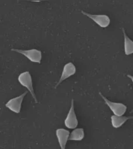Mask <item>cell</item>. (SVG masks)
<instances>
[{
	"label": "cell",
	"mask_w": 133,
	"mask_h": 149,
	"mask_svg": "<svg viewBox=\"0 0 133 149\" xmlns=\"http://www.w3.org/2000/svg\"><path fill=\"white\" fill-rule=\"evenodd\" d=\"M18 81L20 83L21 85L25 86L27 90L30 92L32 94V96L34 98V102L38 103V100L35 96L34 92V88H33V84H32V75L30 74L29 72H25L21 73L18 77Z\"/></svg>",
	"instance_id": "1"
},
{
	"label": "cell",
	"mask_w": 133,
	"mask_h": 149,
	"mask_svg": "<svg viewBox=\"0 0 133 149\" xmlns=\"http://www.w3.org/2000/svg\"><path fill=\"white\" fill-rule=\"evenodd\" d=\"M11 51L16 52L20 53L23 54L25 57L29 60L34 62V63H41V58H42V53L38 49H30V50H22V49H11Z\"/></svg>",
	"instance_id": "2"
},
{
	"label": "cell",
	"mask_w": 133,
	"mask_h": 149,
	"mask_svg": "<svg viewBox=\"0 0 133 149\" xmlns=\"http://www.w3.org/2000/svg\"><path fill=\"white\" fill-rule=\"evenodd\" d=\"M99 95L102 97V98H103V100L105 101L106 104L109 107V108L111 109V111L114 113V115L123 116V114L126 113V109H127L126 105L123 104L122 103H116V102H111V101L108 100V98H106V97L103 96V95H102L101 92H99Z\"/></svg>",
	"instance_id": "3"
},
{
	"label": "cell",
	"mask_w": 133,
	"mask_h": 149,
	"mask_svg": "<svg viewBox=\"0 0 133 149\" xmlns=\"http://www.w3.org/2000/svg\"><path fill=\"white\" fill-rule=\"evenodd\" d=\"M26 95H27V92L26 91L25 93H22V95L12 98L10 101H8L6 103L5 106H6V107L10 109L12 112L16 113H20L22 100Z\"/></svg>",
	"instance_id": "4"
},
{
	"label": "cell",
	"mask_w": 133,
	"mask_h": 149,
	"mask_svg": "<svg viewBox=\"0 0 133 149\" xmlns=\"http://www.w3.org/2000/svg\"><path fill=\"white\" fill-rule=\"evenodd\" d=\"M81 12H82V14L86 15L88 17L91 19L94 22L97 24L98 26L103 28V29L107 28L108 26H109L111 20H110V18L107 15H94V14H89V13L85 12L83 10H82Z\"/></svg>",
	"instance_id": "5"
},
{
	"label": "cell",
	"mask_w": 133,
	"mask_h": 149,
	"mask_svg": "<svg viewBox=\"0 0 133 149\" xmlns=\"http://www.w3.org/2000/svg\"><path fill=\"white\" fill-rule=\"evenodd\" d=\"M64 124L65 126L70 129L76 128L78 125V120H77L76 116L74 111V99H72L71 101V107L64 121Z\"/></svg>",
	"instance_id": "6"
},
{
	"label": "cell",
	"mask_w": 133,
	"mask_h": 149,
	"mask_svg": "<svg viewBox=\"0 0 133 149\" xmlns=\"http://www.w3.org/2000/svg\"><path fill=\"white\" fill-rule=\"evenodd\" d=\"M76 66H74V64L73 63H66V65L64 67L63 72L62 73V76L60 78V80L58 81V83L55 84V88H57L58 86V85L61 84L62 82H63L65 79L66 78H68L69 77L72 76V75H74V74L76 73Z\"/></svg>",
	"instance_id": "7"
},
{
	"label": "cell",
	"mask_w": 133,
	"mask_h": 149,
	"mask_svg": "<svg viewBox=\"0 0 133 149\" xmlns=\"http://www.w3.org/2000/svg\"><path fill=\"white\" fill-rule=\"evenodd\" d=\"M56 136L58 138V142H59L60 147L62 149H64L66 146L67 140L70 136V132L69 130H65L63 128H58L56 130Z\"/></svg>",
	"instance_id": "8"
},
{
	"label": "cell",
	"mask_w": 133,
	"mask_h": 149,
	"mask_svg": "<svg viewBox=\"0 0 133 149\" xmlns=\"http://www.w3.org/2000/svg\"><path fill=\"white\" fill-rule=\"evenodd\" d=\"M133 119V116H122L114 115L111 116V124L114 128H119L127 120Z\"/></svg>",
	"instance_id": "9"
},
{
	"label": "cell",
	"mask_w": 133,
	"mask_h": 149,
	"mask_svg": "<svg viewBox=\"0 0 133 149\" xmlns=\"http://www.w3.org/2000/svg\"><path fill=\"white\" fill-rule=\"evenodd\" d=\"M123 33V37H124V50L125 54L126 55H130V54L133 53V41L130 39V37L127 36L125 29H122Z\"/></svg>",
	"instance_id": "10"
},
{
	"label": "cell",
	"mask_w": 133,
	"mask_h": 149,
	"mask_svg": "<svg viewBox=\"0 0 133 149\" xmlns=\"http://www.w3.org/2000/svg\"><path fill=\"white\" fill-rule=\"evenodd\" d=\"M85 137V132L83 128H76L73 130V132L70 134V140L82 141Z\"/></svg>",
	"instance_id": "11"
},
{
	"label": "cell",
	"mask_w": 133,
	"mask_h": 149,
	"mask_svg": "<svg viewBox=\"0 0 133 149\" xmlns=\"http://www.w3.org/2000/svg\"><path fill=\"white\" fill-rule=\"evenodd\" d=\"M127 77H129L130 78H131L132 81V83H133V76H132V75H130V74H127Z\"/></svg>",
	"instance_id": "12"
},
{
	"label": "cell",
	"mask_w": 133,
	"mask_h": 149,
	"mask_svg": "<svg viewBox=\"0 0 133 149\" xmlns=\"http://www.w3.org/2000/svg\"><path fill=\"white\" fill-rule=\"evenodd\" d=\"M133 113V109L131 110V111H130V113Z\"/></svg>",
	"instance_id": "13"
}]
</instances>
